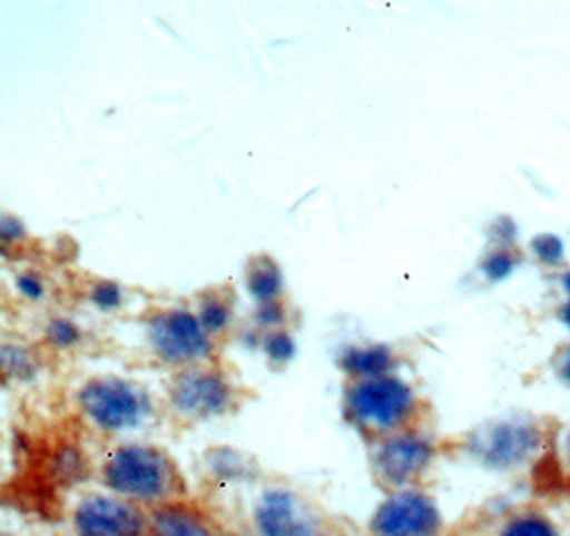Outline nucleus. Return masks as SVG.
I'll return each mask as SVG.
<instances>
[{"label": "nucleus", "mask_w": 570, "mask_h": 536, "mask_svg": "<svg viewBox=\"0 0 570 536\" xmlns=\"http://www.w3.org/2000/svg\"><path fill=\"white\" fill-rule=\"evenodd\" d=\"M107 489L135 505H169L181 481L174 461L148 445H125L104 464Z\"/></svg>", "instance_id": "nucleus-1"}, {"label": "nucleus", "mask_w": 570, "mask_h": 536, "mask_svg": "<svg viewBox=\"0 0 570 536\" xmlns=\"http://www.w3.org/2000/svg\"><path fill=\"white\" fill-rule=\"evenodd\" d=\"M416 409L415 389L397 377L355 381L344 393V412L362 430L397 432Z\"/></svg>", "instance_id": "nucleus-2"}, {"label": "nucleus", "mask_w": 570, "mask_h": 536, "mask_svg": "<svg viewBox=\"0 0 570 536\" xmlns=\"http://www.w3.org/2000/svg\"><path fill=\"white\" fill-rule=\"evenodd\" d=\"M79 410L99 430L120 435L139 428L153 412L148 391L118 377L92 379L79 389Z\"/></svg>", "instance_id": "nucleus-3"}, {"label": "nucleus", "mask_w": 570, "mask_h": 536, "mask_svg": "<svg viewBox=\"0 0 570 536\" xmlns=\"http://www.w3.org/2000/svg\"><path fill=\"white\" fill-rule=\"evenodd\" d=\"M446 517L434 496L415 489H393L370 519L372 536H444Z\"/></svg>", "instance_id": "nucleus-4"}, {"label": "nucleus", "mask_w": 570, "mask_h": 536, "mask_svg": "<svg viewBox=\"0 0 570 536\" xmlns=\"http://www.w3.org/2000/svg\"><path fill=\"white\" fill-rule=\"evenodd\" d=\"M470 454L493 470H518L543 449V432L530 421H495L468 440Z\"/></svg>", "instance_id": "nucleus-5"}, {"label": "nucleus", "mask_w": 570, "mask_h": 536, "mask_svg": "<svg viewBox=\"0 0 570 536\" xmlns=\"http://www.w3.org/2000/svg\"><path fill=\"white\" fill-rule=\"evenodd\" d=\"M146 335L150 351L169 366H195L212 355V335L202 328L197 314L181 308L156 312Z\"/></svg>", "instance_id": "nucleus-6"}, {"label": "nucleus", "mask_w": 570, "mask_h": 536, "mask_svg": "<svg viewBox=\"0 0 570 536\" xmlns=\"http://www.w3.org/2000/svg\"><path fill=\"white\" fill-rule=\"evenodd\" d=\"M73 530L76 536H148L150 519L116 494H90L73 511Z\"/></svg>", "instance_id": "nucleus-7"}, {"label": "nucleus", "mask_w": 570, "mask_h": 536, "mask_svg": "<svg viewBox=\"0 0 570 536\" xmlns=\"http://www.w3.org/2000/svg\"><path fill=\"white\" fill-rule=\"evenodd\" d=\"M169 400L188 419H212L232 409L234 387L216 370L188 368L176 377Z\"/></svg>", "instance_id": "nucleus-8"}, {"label": "nucleus", "mask_w": 570, "mask_h": 536, "mask_svg": "<svg viewBox=\"0 0 570 536\" xmlns=\"http://www.w3.org/2000/svg\"><path fill=\"white\" fill-rule=\"evenodd\" d=\"M436 449L425 436L415 432H393L383 438L374 454V470L393 487L404 489L425 475L434 461Z\"/></svg>", "instance_id": "nucleus-9"}, {"label": "nucleus", "mask_w": 570, "mask_h": 536, "mask_svg": "<svg viewBox=\"0 0 570 536\" xmlns=\"http://www.w3.org/2000/svg\"><path fill=\"white\" fill-rule=\"evenodd\" d=\"M257 536H312L314 522L306 505L288 489H267L253 513Z\"/></svg>", "instance_id": "nucleus-10"}, {"label": "nucleus", "mask_w": 570, "mask_h": 536, "mask_svg": "<svg viewBox=\"0 0 570 536\" xmlns=\"http://www.w3.org/2000/svg\"><path fill=\"white\" fill-rule=\"evenodd\" d=\"M395 366V355L385 344H367V347H348L340 355V368L355 377L357 381L390 377Z\"/></svg>", "instance_id": "nucleus-11"}, {"label": "nucleus", "mask_w": 570, "mask_h": 536, "mask_svg": "<svg viewBox=\"0 0 570 536\" xmlns=\"http://www.w3.org/2000/svg\"><path fill=\"white\" fill-rule=\"evenodd\" d=\"M148 536H214L199 513L181 505H160L150 515Z\"/></svg>", "instance_id": "nucleus-12"}, {"label": "nucleus", "mask_w": 570, "mask_h": 536, "mask_svg": "<svg viewBox=\"0 0 570 536\" xmlns=\"http://www.w3.org/2000/svg\"><path fill=\"white\" fill-rule=\"evenodd\" d=\"M246 284H248L250 298L257 304H272V302H278L285 286V279L274 259L259 256L248 267Z\"/></svg>", "instance_id": "nucleus-13"}, {"label": "nucleus", "mask_w": 570, "mask_h": 536, "mask_svg": "<svg viewBox=\"0 0 570 536\" xmlns=\"http://www.w3.org/2000/svg\"><path fill=\"white\" fill-rule=\"evenodd\" d=\"M495 536H564L558 519L541 509L511 513L498 526Z\"/></svg>", "instance_id": "nucleus-14"}, {"label": "nucleus", "mask_w": 570, "mask_h": 536, "mask_svg": "<svg viewBox=\"0 0 570 536\" xmlns=\"http://www.w3.org/2000/svg\"><path fill=\"white\" fill-rule=\"evenodd\" d=\"M197 319L209 335L223 333L232 323V306L220 298H206L199 306Z\"/></svg>", "instance_id": "nucleus-15"}, {"label": "nucleus", "mask_w": 570, "mask_h": 536, "mask_svg": "<svg viewBox=\"0 0 570 536\" xmlns=\"http://www.w3.org/2000/svg\"><path fill=\"white\" fill-rule=\"evenodd\" d=\"M35 359L28 353L24 347L18 344H4L2 347V370L4 377L28 381L35 374Z\"/></svg>", "instance_id": "nucleus-16"}, {"label": "nucleus", "mask_w": 570, "mask_h": 536, "mask_svg": "<svg viewBox=\"0 0 570 536\" xmlns=\"http://www.w3.org/2000/svg\"><path fill=\"white\" fill-rule=\"evenodd\" d=\"M261 349L265 353V358L269 359L276 366H286L291 359L295 358L297 344L293 340L291 333L285 330H272L265 333L261 340Z\"/></svg>", "instance_id": "nucleus-17"}, {"label": "nucleus", "mask_w": 570, "mask_h": 536, "mask_svg": "<svg viewBox=\"0 0 570 536\" xmlns=\"http://www.w3.org/2000/svg\"><path fill=\"white\" fill-rule=\"evenodd\" d=\"M46 340L48 344L58 351H69L81 342V330L76 321L56 316L46 325Z\"/></svg>", "instance_id": "nucleus-18"}, {"label": "nucleus", "mask_w": 570, "mask_h": 536, "mask_svg": "<svg viewBox=\"0 0 570 536\" xmlns=\"http://www.w3.org/2000/svg\"><path fill=\"white\" fill-rule=\"evenodd\" d=\"M83 472H86L83 458L79 456L78 449H73L69 445L58 449V454L53 456V475L58 481L73 486L83 477Z\"/></svg>", "instance_id": "nucleus-19"}, {"label": "nucleus", "mask_w": 570, "mask_h": 536, "mask_svg": "<svg viewBox=\"0 0 570 536\" xmlns=\"http://www.w3.org/2000/svg\"><path fill=\"white\" fill-rule=\"evenodd\" d=\"M90 302L101 312H114L125 302V289L114 281H99L90 289Z\"/></svg>", "instance_id": "nucleus-20"}, {"label": "nucleus", "mask_w": 570, "mask_h": 536, "mask_svg": "<svg viewBox=\"0 0 570 536\" xmlns=\"http://www.w3.org/2000/svg\"><path fill=\"white\" fill-rule=\"evenodd\" d=\"M532 248L537 256L549 263V265H556L562 256H564V246L560 242V237L551 235V233H543V235H537L534 242H532Z\"/></svg>", "instance_id": "nucleus-21"}, {"label": "nucleus", "mask_w": 570, "mask_h": 536, "mask_svg": "<svg viewBox=\"0 0 570 536\" xmlns=\"http://www.w3.org/2000/svg\"><path fill=\"white\" fill-rule=\"evenodd\" d=\"M16 289L28 302H41L46 295V282L37 272H24L16 279Z\"/></svg>", "instance_id": "nucleus-22"}, {"label": "nucleus", "mask_w": 570, "mask_h": 536, "mask_svg": "<svg viewBox=\"0 0 570 536\" xmlns=\"http://www.w3.org/2000/svg\"><path fill=\"white\" fill-rule=\"evenodd\" d=\"M511 272H513V259L504 253L488 256L483 263V274L493 282L504 281Z\"/></svg>", "instance_id": "nucleus-23"}, {"label": "nucleus", "mask_w": 570, "mask_h": 536, "mask_svg": "<svg viewBox=\"0 0 570 536\" xmlns=\"http://www.w3.org/2000/svg\"><path fill=\"white\" fill-rule=\"evenodd\" d=\"M257 323L265 330H281V325L285 323V308L281 306L278 302L272 304H259L257 310Z\"/></svg>", "instance_id": "nucleus-24"}, {"label": "nucleus", "mask_w": 570, "mask_h": 536, "mask_svg": "<svg viewBox=\"0 0 570 536\" xmlns=\"http://www.w3.org/2000/svg\"><path fill=\"white\" fill-rule=\"evenodd\" d=\"M0 235H2L4 242H16V240L24 237V227H22V223L18 218L4 214L2 221H0Z\"/></svg>", "instance_id": "nucleus-25"}, {"label": "nucleus", "mask_w": 570, "mask_h": 536, "mask_svg": "<svg viewBox=\"0 0 570 536\" xmlns=\"http://www.w3.org/2000/svg\"><path fill=\"white\" fill-rule=\"evenodd\" d=\"M558 372H560V379H562V383L570 387V344L564 349V353H562V358H560V363H558Z\"/></svg>", "instance_id": "nucleus-26"}, {"label": "nucleus", "mask_w": 570, "mask_h": 536, "mask_svg": "<svg viewBox=\"0 0 570 536\" xmlns=\"http://www.w3.org/2000/svg\"><path fill=\"white\" fill-rule=\"evenodd\" d=\"M558 316H560V321L564 323V328L570 330V300L564 304V306L560 308V312H558Z\"/></svg>", "instance_id": "nucleus-27"}, {"label": "nucleus", "mask_w": 570, "mask_h": 536, "mask_svg": "<svg viewBox=\"0 0 570 536\" xmlns=\"http://www.w3.org/2000/svg\"><path fill=\"white\" fill-rule=\"evenodd\" d=\"M562 454H564V460L570 466V430L564 436V442H562Z\"/></svg>", "instance_id": "nucleus-28"}, {"label": "nucleus", "mask_w": 570, "mask_h": 536, "mask_svg": "<svg viewBox=\"0 0 570 536\" xmlns=\"http://www.w3.org/2000/svg\"><path fill=\"white\" fill-rule=\"evenodd\" d=\"M562 286H564V291H567V295H569L570 300V274L562 276Z\"/></svg>", "instance_id": "nucleus-29"}, {"label": "nucleus", "mask_w": 570, "mask_h": 536, "mask_svg": "<svg viewBox=\"0 0 570 536\" xmlns=\"http://www.w3.org/2000/svg\"><path fill=\"white\" fill-rule=\"evenodd\" d=\"M312 536H327V535H312Z\"/></svg>", "instance_id": "nucleus-30"}, {"label": "nucleus", "mask_w": 570, "mask_h": 536, "mask_svg": "<svg viewBox=\"0 0 570 536\" xmlns=\"http://www.w3.org/2000/svg\"><path fill=\"white\" fill-rule=\"evenodd\" d=\"M242 536H250V535H242Z\"/></svg>", "instance_id": "nucleus-31"}]
</instances>
